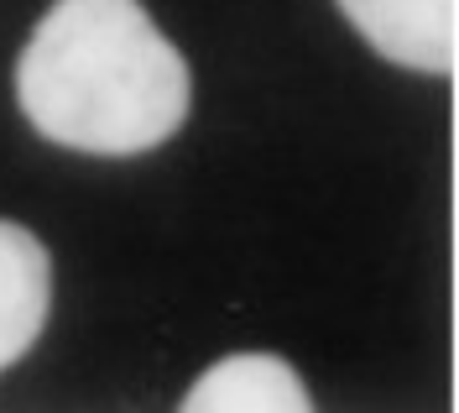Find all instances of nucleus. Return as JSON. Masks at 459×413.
<instances>
[{"instance_id":"obj_1","label":"nucleus","mask_w":459,"mask_h":413,"mask_svg":"<svg viewBox=\"0 0 459 413\" xmlns=\"http://www.w3.org/2000/svg\"><path fill=\"white\" fill-rule=\"evenodd\" d=\"M188 63L136 0H53L16 58V105L57 147L136 157L188 120Z\"/></svg>"},{"instance_id":"obj_2","label":"nucleus","mask_w":459,"mask_h":413,"mask_svg":"<svg viewBox=\"0 0 459 413\" xmlns=\"http://www.w3.org/2000/svg\"><path fill=\"white\" fill-rule=\"evenodd\" d=\"M386 63L418 74L455 68V0H334Z\"/></svg>"},{"instance_id":"obj_3","label":"nucleus","mask_w":459,"mask_h":413,"mask_svg":"<svg viewBox=\"0 0 459 413\" xmlns=\"http://www.w3.org/2000/svg\"><path fill=\"white\" fill-rule=\"evenodd\" d=\"M53 314V257L27 225L0 220V372L37 346Z\"/></svg>"},{"instance_id":"obj_4","label":"nucleus","mask_w":459,"mask_h":413,"mask_svg":"<svg viewBox=\"0 0 459 413\" xmlns=\"http://www.w3.org/2000/svg\"><path fill=\"white\" fill-rule=\"evenodd\" d=\"M188 413H308V382L272 351H235L183 392Z\"/></svg>"}]
</instances>
